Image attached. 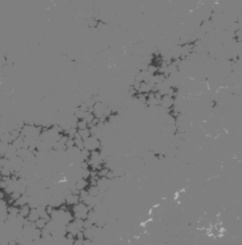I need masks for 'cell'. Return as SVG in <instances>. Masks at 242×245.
<instances>
[{
    "label": "cell",
    "instance_id": "9c48e42d",
    "mask_svg": "<svg viewBox=\"0 0 242 245\" xmlns=\"http://www.w3.org/2000/svg\"><path fill=\"white\" fill-rule=\"evenodd\" d=\"M73 245H83V239H75V241Z\"/></svg>",
    "mask_w": 242,
    "mask_h": 245
},
{
    "label": "cell",
    "instance_id": "6da1fadb",
    "mask_svg": "<svg viewBox=\"0 0 242 245\" xmlns=\"http://www.w3.org/2000/svg\"><path fill=\"white\" fill-rule=\"evenodd\" d=\"M83 147L89 151L97 150L98 148H101V141L95 136H90L88 139L83 141Z\"/></svg>",
    "mask_w": 242,
    "mask_h": 245
},
{
    "label": "cell",
    "instance_id": "ba28073f",
    "mask_svg": "<svg viewBox=\"0 0 242 245\" xmlns=\"http://www.w3.org/2000/svg\"><path fill=\"white\" fill-rule=\"evenodd\" d=\"M86 128H88V124L83 120V119L78 121V122H77V129L78 130H83V129H86Z\"/></svg>",
    "mask_w": 242,
    "mask_h": 245
},
{
    "label": "cell",
    "instance_id": "277c9868",
    "mask_svg": "<svg viewBox=\"0 0 242 245\" xmlns=\"http://www.w3.org/2000/svg\"><path fill=\"white\" fill-rule=\"evenodd\" d=\"M8 216H15L16 217L19 213V208L14 205H9L8 207Z\"/></svg>",
    "mask_w": 242,
    "mask_h": 245
},
{
    "label": "cell",
    "instance_id": "7a4b0ae2",
    "mask_svg": "<svg viewBox=\"0 0 242 245\" xmlns=\"http://www.w3.org/2000/svg\"><path fill=\"white\" fill-rule=\"evenodd\" d=\"M79 202H80L79 199V194H75V193H68L66 196H65V203L68 206H74L76 204H78Z\"/></svg>",
    "mask_w": 242,
    "mask_h": 245
},
{
    "label": "cell",
    "instance_id": "8992f818",
    "mask_svg": "<svg viewBox=\"0 0 242 245\" xmlns=\"http://www.w3.org/2000/svg\"><path fill=\"white\" fill-rule=\"evenodd\" d=\"M47 220L44 219V218H41L39 217L38 219L34 222V226H36V228L37 229H39V230H43L45 227H46V225H47Z\"/></svg>",
    "mask_w": 242,
    "mask_h": 245
},
{
    "label": "cell",
    "instance_id": "52a82bcc",
    "mask_svg": "<svg viewBox=\"0 0 242 245\" xmlns=\"http://www.w3.org/2000/svg\"><path fill=\"white\" fill-rule=\"evenodd\" d=\"M78 133L79 134V136L80 138L84 141V140H86L88 139L90 136H91V133H90V130L86 128V129H83V130H78Z\"/></svg>",
    "mask_w": 242,
    "mask_h": 245
},
{
    "label": "cell",
    "instance_id": "3957f363",
    "mask_svg": "<svg viewBox=\"0 0 242 245\" xmlns=\"http://www.w3.org/2000/svg\"><path fill=\"white\" fill-rule=\"evenodd\" d=\"M38 218H39V213H38L37 208L31 209L29 216H27V219H28V221L32 222V223H34V222H36L38 219Z\"/></svg>",
    "mask_w": 242,
    "mask_h": 245
},
{
    "label": "cell",
    "instance_id": "5b68a950",
    "mask_svg": "<svg viewBox=\"0 0 242 245\" xmlns=\"http://www.w3.org/2000/svg\"><path fill=\"white\" fill-rule=\"evenodd\" d=\"M30 211H31V208H30L29 205L23 206V207H21V208H19L18 216H20L24 217V218H27V216H28L29 213H30Z\"/></svg>",
    "mask_w": 242,
    "mask_h": 245
},
{
    "label": "cell",
    "instance_id": "30bf717a",
    "mask_svg": "<svg viewBox=\"0 0 242 245\" xmlns=\"http://www.w3.org/2000/svg\"><path fill=\"white\" fill-rule=\"evenodd\" d=\"M1 157H3V156H2L1 154H0V158H1Z\"/></svg>",
    "mask_w": 242,
    "mask_h": 245
}]
</instances>
